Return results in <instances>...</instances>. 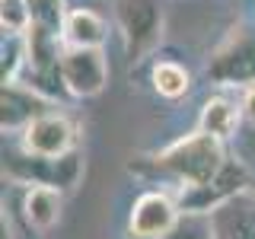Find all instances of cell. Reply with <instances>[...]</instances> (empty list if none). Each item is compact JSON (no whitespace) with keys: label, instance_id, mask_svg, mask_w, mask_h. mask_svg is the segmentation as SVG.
I'll return each mask as SVG.
<instances>
[{"label":"cell","instance_id":"6da1fadb","mask_svg":"<svg viewBox=\"0 0 255 239\" xmlns=\"http://www.w3.org/2000/svg\"><path fill=\"white\" fill-rule=\"evenodd\" d=\"M147 166L166 179L179 182L182 188H201L211 185L214 179L227 166V153H223V140L207 134L204 127L185 134V137L172 140L159 153L147 156Z\"/></svg>","mask_w":255,"mask_h":239},{"label":"cell","instance_id":"7a4b0ae2","mask_svg":"<svg viewBox=\"0 0 255 239\" xmlns=\"http://www.w3.org/2000/svg\"><path fill=\"white\" fill-rule=\"evenodd\" d=\"M204 77L217 86H249L255 83V26L236 22L220 45L207 54Z\"/></svg>","mask_w":255,"mask_h":239},{"label":"cell","instance_id":"3957f363","mask_svg":"<svg viewBox=\"0 0 255 239\" xmlns=\"http://www.w3.org/2000/svg\"><path fill=\"white\" fill-rule=\"evenodd\" d=\"M115 22L122 29L128 58H147L163 42V0H115Z\"/></svg>","mask_w":255,"mask_h":239},{"label":"cell","instance_id":"277c9868","mask_svg":"<svg viewBox=\"0 0 255 239\" xmlns=\"http://www.w3.org/2000/svg\"><path fill=\"white\" fill-rule=\"evenodd\" d=\"M109 58L102 48H74L64 45L58 58V80L77 99H93L109 86Z\"/></svg>","mask_w":255,"mask_h":239},{"label":"cell","instance_id":"5b68a950","mask_svg":"<svg viewBox=\"0 0 255 239\" xmlns=\"http://www.w3.org/2000/svg\"><path fill=\"white\" fill-rule=\"evenodd\" d=\"M77 147V127L64 112H45L35 121L22 127V153L42 156V159H58Z\"/></svg>","mask_w":255,"mask_h":239},{"label":"cell","instance_id":"8992f818","mask_svg":"<svg viewBox=\"0 0 255 239\" xmlns=\"http://www.w3.org/2000/svg\"><path fill=\"white\" fill-rule=\"evenodd\" d=\"M182 217V207L166 191H143L128 217V239H163Z\"/></svg>","mask_w":255,"mask_h":239},{"label":"cell","instance_id":"52a82bcc","mask_svg":"<svg viewBox=\"0 0 255 239\" xmlns=\"http://www.w3.org/2000/svg\"><path fill=\"white\" fill-rule=\"evenodd\" d=\"M54 109V99L45 96L35 83H19V80H6L0 90V124L3 131H22L29 121Z\"/></svg>","mask_w":255,"mask_h":239},{"label":"cell","instance_id":"ba28073f","mask_svg":"<svg viewBox=\"0 0 255 239\" xmlns=\"http://www.w3.org/2000/svg\"><path fill=\"white\" fill-rule=\"evenodd\" d=\"M211 239H255V195L236 191L211 211Z\"/></svg>","mask_w":255,"mask_h":239},{"label":"cell","instance_id":"9c48e42d","mask_svg":"<svg viewBox=\"0 0 255 239\" xmlns=\"http://www.w3.org/2000/svg\"><path fill=\"white\" fill-rule=\"evenodd\" d=\"M61 207H64V195L61 188L48 185V182H38V185H29V191L22 195V217L35 233H51L61 220Z\"/></svg>","mask_w":255,"mask_h":239},{"label":"cell","instance_id":"30bf717a","mask_svg":"<svg viewBox=\"0 0 255 239\" xmlns=\"http://www.w3.org/2000/svg\"><path fill=\"white\" fill-rule=\"evenodd\" d=\"M109 38V22L102 19L96 10L77 6V10L64 13L61 22V42L74 48H102Z\"/></svg>","mask_w":255,"mask_h":239},{"label":"cell","instance_id":"8fae6325","mask_svg":"<svg viewBox=\"0 0 255 239\" xmlns=\"http://www.w3.org/2000/svg\"><path fill=\"white\" fill-rule=\"evenodd\" d=\"M239 118H243V109H236V102L223 99V96H214L201 106V118H198V127H204L207 134L220 140H230L239 127Z\"/></svg>","mask_w":255,"mask_h":239},{"label":"cell","instance_id":"7c38bea8","mask_svg":"<svg viewBox=\"0 0 255 239\" xmlns=\"http://www.w3.org/2000/svg\"><path fill=\"white\" fill-rule=\"evenodd\" d=\"M150 83L163 99H182L191 90V74L175 61H156L150 70Z\"/></svg>","mask_w":255,"mask_h":239},{"label":"cell","instance_id":"4fadbf2b","mask_svg":"<svg viewBox=\"0 0 255 239\" xmlns=\"http://www.w3.org/2000/svg\"><path fill=\"white\" fill-rule=\"evenodd\" d=\"M163 239H211V214L182 211V217Z\"/></svg>","mask_w":255,"mask_h":239},{"label":"cell","instance_id":"5bb4252c","mask_svg":"<svg viewBox=\"0 0 255 239\" xmlns=\"http://www.w3.org/2000/svg\"><path fill=\"white\" fill-rule=\"evenodd\" d=\"M29 6H32V22L61 32L64 13H67L64 10V0H29Z\"/></svg>","mask_w":255,"mask_h":239},{"label":"cell","instance_id":"9a60e30c","mask_svg":"<svg viewBox=\"0 0 255 239\" xmlns=\"http://www.w3.org/2000/svg\"><path fill=\"white\" fill-rule=\"evenodd\" d=\"M239 109H243V118L249 124H255V83L243 86V102H239Z\"/></svg>","mask_w":255,"mask_h":239},{"label":"cell","instance_id":"2e32d148","mask_svg":"<svg viewBox=\"0 0 255 239\" xmlns=\"http://www.w3.org/2000/svg\"><path fill=\"white\" fill-rule=\"evenodd\" d=\"M0 239H16L13 223H10V217H6V211H3V217H0Z\"/></svg>","mask_w":255,"mask_h":239}]
</instances>
